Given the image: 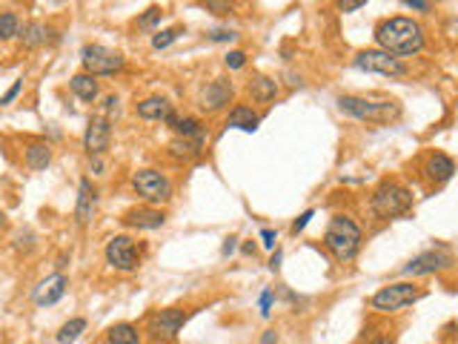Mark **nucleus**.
<instances>
[{"mask_svg": "<svg viewBox=\"0 0 458 344\" xmlns=\"http://www.w3.org/2000/svg\"><path fill=\"white\" fill-rule=\"evenodd\" d=\"M375 40L381 46V52H387L393 58L395 55L409 58L424 49V29L409 17H387L378 23Z\"/></svg>", "mask_w": 458, "mask_h": 344, "instance_id": "nucleus-1", "label": "nucleus"}, {"mask_svg": "<svg viewBox=\"0 0 458 344\" xmlns=\"http://www.w3.org/2000/svg\"><path fill=\"white\" fill-rule=\"evenodd\" d=\"M324 247L335 256V261H352L361 249V229L352 218L335 215L324 233Z\"/></svg>", "mask_w": 458, "mask_h": 344, "instance_id": "nucleus-2", "label": "nucleus"}, {"mask_svg": "<svg viewBox=\"0 0 458 344\" xmlns=\"http://www.w3.org/2000/svg\"><path fill=\"white\" fill-rule=\"evenodd\" d=\"M370 210L378 218H398L413 210V193L398 181H384L370 198Z\"/></svg>", "mask_w": 458, "mask_h": 344, "instance_id": "nucleus-3", "label": "nucleus"}, {"mask_svg": "<svg viewBox=\"0 0 458 344\" xmlns=\"http://www.w3.org/2000/svg\"><path fill=\"white\" fill-rule=\"evenodd\" d=\"M338 106H341V112L352 115L358 121H375V124H387L401 115V106L395 101H367V98H355V95H341Z\"/></svg>", "mask_w": 458, "mask_h": 344, "instance_id": "nucleus-4", "label": "nucleus"}, {"mask_svg": "<svg viewBox=\"0 0 458 344\" xmlns=\"http://www.w3.org/2000/svg\"><path fill=\"white\" fill-rule=\"evenodd\" d=\"M424 295L421 287L416 284H407V281H398V284H387V287H381L373 298H370V307L378 310V313H395L407 304H413L418 302V298Z\"/></svg>", "mask_w": 458, "mask_h": 344, "instance_id": "nucleus-5", "label": "nucleus"}, {"mask_svg": "<svg viewBox=\"0 0 458 344\" xmlns=\"http://www.w3.org/2000/svg\"><path fill=\"white\" fill-rule=\"evenodd\" d=\"M132 187L143 201H149V204H166L172 198L170 178H166L163 172H158V170H138L132 175Z\"/></svg>", "mask_w": 458, "mask_h": 344, "instance_id": "nucleus-6", "label": "nucleus"}, {"mask_svg": "<svg viewBox=\"0 0 458 344\" xmlns=\"http://www.w3.org/2000/svg\"><path fill=\"white\" fill-rule=\"evenodd\" d=\"M81 60L86 66V72L89 75H115L124 69V55L109 49V46H101V43H89L83 46V52H81Z\"/></svg>", "mask_w": 458, "mask_h": 344, "instance_id": "nucleus-7", "label": "nucleus"}, {"mask_svg": "<svg viewBox=\"0 0 458 344\" xmlns=\"http://www.w3.org/2000/svg\"><path fill=\"white\" fill-rule=\"evenodd\" d=\"M186 318H189V313H183V310H178V307H172V310H158V313H152L149 321H147V333H149L152 341H170V338H175V336L181 333V327L186 325Z\"/></svg>", "mask_w": 458, "mask_h": 344, "instance_id": "nucleus-8", "label": "nucleus"}, {"mask_svg": "<svg viewBox=\"0 0 458 344\" xmlns=\"http://www.w3.org/2000/svg\"><path fill=\"white\" fill-rule=\"evenodd\" d=\"M355 66L358 69H364V72H378V75H387V78H401L407 75V66L387 55V52H381V49H367V52H358L355 55Z\"/></svg>", "mask_w": 458, "mask_h": 344, "instance_id": "nucleus-9", "label": "nucleus"}, {"mask_svg": "<svg viewBox=\"0 0 458 344\" xmlns=\"http://www.w3.org/2000/svg\"><path fill=\"white\" fill-rule=\"evenodd\" d=\"M106 261L120 272H132L140 264L138 244L129 236H112L106 241Z\"/></svg>", "mask_w": 458, "mask_h": 344, "instance_id": "nucleus-10", "label": "nucleus"}, {"mask_svg": "<svg viewBox=\"0 0 458 344\" xmlns=\"http://www.w3.org/2000/svg\"><path fill=\"white\" fill-rule=\"evenodd\" d=\"M109 141H112V126H109L106 115H95V118H89L86 132H83V149L92 158H101L109 149Z\"/></svg>", "mask_w": 458, "mask_h": 344, "instance_id": "nucleus-11", "label": "nucleus"}, {"mask_svg": "<svg viewBox=\"0 0 458 344\" xmlns=\"http://www.w3.org/2000/svg\"><path fill=\"white\" fill-rule=\"evenodd\" d=\"M452 264V256L444 249V247H436V249H427L421 256H416L404 267V275H432V272H441Z\"/></svg>", "mask_w": 458, "mask_h": 344, "instance_id": "nucleus-12", "label": "nucleus"}, {"mask_svg": "<svg viewBox=\"0 0 458 344\" xmlns=\"http://www.w3.org/2000/svg\"><path fill=\"white\" fill-rule=\"evenodd\" d=\"M232 101V83L227 78H215L204 86L201 92V109L206 112H218Z\"/></svg>", "mask_w": 458, "mask_h": 344, "instance_id": "nucleus-13", "label": "nucleus"}, {"mask_svg": "<svg viewBox=\"0 0 458 344\" xmlns=\"http://www.w3.org/2000/svg\"><path fill=\"white\" fill-rule=\"evenodd\" d=\"M63 293H66V275L63 272H55V275H46V279L35 287L32 298H35L38 307H49V304L60 302Z\"/></svg>", "mask_w": 458, "mask_h": 344, "instance_id": "nucleus-14", "label": "nucleus"}, {"mask_svg": "<svg viewBox=\"0 0 458 344\" xmlns=\"http://www.w3.org/2000/svg\"><path fill=\"white\" fill-rule=\"evenodd\" d=\"M126 227H138V229H161L166 224V215L155 206H138V210H129L124 218Z\"/></svg>", "mask_w": 458, "mask_h": 344, "instance_id": "nucleus-15", "label": "nucleus"}, {"mask_svg": "<svg viewBox=\"0 0 458 344\" xmlns=\"http://www.w3.org/2000/svg\"><path fill=\"white\" fill-rule=\"evenodd\" d=\"M424 172H427L430 181H436V183L450 181L452 172H455V161L450 155H444V152H432L427 158V164H424Z\"/></svg>", "mask_w": 458, "mask_h": 344, "instance_id": "nucleus-16", "label": "nucleus"}, {"mask_svg": "<svg viewBox=\"0 0 458 344\" xmlns=\"http://www.w3.org/2000/svg\"><path fill=\"white\" fill-rule=\"evenodd\" d=\"M49 35H52V29L46 26V23H40V20H29V23H23L20 26V43L26 46V49H38V46H43L46 40H49Z\"/></svg>", "mask_w": 458, "mask_h": 344, "instance_id": "nucleus-17", "label": "nucleus"}, {"mask_svg": "<svg viewBox=\"0 0 458 344\" xmlns=\"http://www.w3.org/2000/svg\"><path fill=\"white\" fill-rule=\"evenodd\" d=\"M92 213H95V187H92L89 178H83L81 187H78V210H75L78 224L86 227L92 221Z\"/></svg>", "mask_w": 458, "mask_h": 344, "instance_id": "nucleus-18", "label": "nucleus"}, {"mask_svg": "<svg viewBox=\"0 0 458 344\" xmlns=\"http://www.w3.org/2000/svg\"><path fill=\"white\" fill-rule=\"evenodd\" d=\"M138 115L143 121H166L172 115V104L166 101V98H147V101H140L138 104Z\"/></svg>", "mask_w": 458, "mask_h": 344, "instance_id": "nucleus-19", "label": "nucleus"}, {"mask_svg": "<svg viewBox=\"0 0 458 344\" xmlns=\"http://www.w3.org/2000/svg\"><path fill=\"white\" fill-rule=\"evenodd\" d=\"M206 141V132H198L195 138H175V141L170 144V155L178 158V161H189V158H195L201 152Z\"/></svg>", "mask_w": 458, "mask_h": 344, "instance_id": "nucleus-20", "label": "nucleus"}, {"mask_svg": "<svg viewBox=\"0 0 458 344\" xmlns=\"http://www.w3.org/2000/svg\"><path fill=\"white\" fill-rule=\"evenodd\" d=\"M69 89L75 92V95H78L83 104H95V101H98V81H95V75H89V72L72 75Z\"/></svg>", "mask_w": 458, "mask_h": 344, "instance_id": "nucleus-21", "label": "nucleus"}, {"mask_svg": "<svg viewBox=\"0 0 458 344\" xmlns=\"http://www.w3.org/2000/svg\"><path fill=\"white\" fill-rule=\"evenodd\" d=\"M49 164H52V147H49V144L35 141V144L26 147V167H29L32 172H40V170L49 167Z\"/></svg>", "mask_w": 458, "mask_h": 344, "instance_id": "nucleus-22", "label": "nucleus"}, {"mask_svg": "<svg viewBox=\"0 0 458 344\" xmlns=\"http://www.w3.org/2000/svg\"><path fill=\"white\" fill-rule=\"evenodd\" d=\"M258 115L250 109V106H235L227 118V126L229 129H244V132H255L258 129Z\"/></svg>", "mask_w": 458, "mask_h": 344, "instance_id": "nucleus-23", "label": "nucleus"}, {"mask_svg": "<svg viewBox=\"0 0 458 344\" xmlns=\"http://www.w3.org/2000/svg\"><path fill=\"white\" fill-rule=\"evenodd\" d=\"M250 92H252V98H255L258 104H270V101H275V95H278V83H275L272 78H267V75H258V78H252Z\"/></svg>", "mask_w": 458, "mask_h": 344, "instance_id": "nucleus-24", "label": "nucleus"}, {"mask_svg": "<svg viewBox=\"0 0 458 344\" xmlns=\"http://www.w3.org/2000/svg\"><path fill=\"white\" fill-rule=\"evenodd\" d=\"M106 338H109V344H138L140 341V333H138L135 325H129V321H120V325L109 327Z\"/></svg>", "mask_w": 458, "mask_h": 344, "instance_id": "nucleus-25", "label": "nucleus"}, {"mask_svg": "<svg viewBox=\"0 0 458 344\" xmlns=\"http://www.w3.org/2000/svg\"><path fill=\"white\" fill-rule=\"evenodd\" d=\"M166 124H170V126L178 132V138H195L198 132H204V126H201L198 118H178L175 112L170 115V118H166Z\"/></svg>", "mask_w": 458, "mask_h": 344, "instance_id": "nucleus-26", "label": "nucleus"}, {"mask_svg": "<svg viewBox=\"0 0 458 344\" xmlns=\"http://www.w3.org/2000/svg\"><path fill=\"white\" fill-rule=\"evenodd\" d=\"M86 330V318H69L66 325L58 330V344H75L81 338V333Z\"/></svg>", "mask_w": 458, "mask_h": 344, "instance_id": "nucleus-27", "label": "nucleus"}, {"mask_svg": "<svg viewBox=\"0 0 458 344\" xmlns=\"http://www.w3.org/2000/svg\"><path fill=\"white\" fill-rule=\"evenodd\" d=\"M20 26H23V23H20V17L15 12H0V43L17 38L20 35Z\"/></svg>", "mask_w": 458, "mask_h": 344, "instance_id": "nucleus-28", "label": "nucleus"}, {"mask_svg": "<svg viewBox=\"0 0 458 344\" xmlns=\"http://www.w3.org/2000/svg\"><path fill=\"white\" fill-rule=\"evenodd\" d=\"M181 35H183V29H181V26H172V29H163V32H158V35L152 38V49H166V46L175 43Z\"/></svg>", "mask_w": 458, "mask_h": 344, "instance_id": "nucleus-29", "label": "nucleus"}, {"mask_svg": "<svg viewBox=\"0 0 458 344\" xmlns=\"http://www.w3.org/2000/svg\"><path fill=\"white\" fill-rule=\"evenodd\" d=\"M161 17H163V12L158 9V6H152V9H147V15H143L140 20H138V29H143V32H152L158 23H161Z\"/></svg>", "mask_w": 458, "mask_h": 344, "instance_id": "nucleus-30", "label": "nucleus"}, {"mask_svg": "<svg viewBox=\"0 0 458 344\" xmlns=\"http://www.w3.org/2000/svg\"><path fill=\"white\" fill-rule=\"evenodd\" d=\"M238 38V32H232V29H212L209 32V40L212 43H232Z\"/></svg>", "mask_w": 458, "mask_h": 344, "instance_id": "nucleus-31", "label": "nucleus"}, {"mask_svg": "<svg viewBox=\"0 0 458 344\" xmlns=\"http://www.w3.org/2000/svg\"><path fill=\"white\" fill-rule=\"evenodd\" d=\"M224 63L229 66V69H240L247 63V55L240 52V49H232V52H227V58H224Z\"/></svg>", "mask_w": 458, "mask_h": 344, "instance_id": "nucleus-32", "label": "nucleus"}, {"mask_svg": "<svg viewBox=\"0 0 458 344\" xmlns=\"http://www.w3.org/2000/svg\"><path fill=\"white\" fill-rule=\"evenodd\" d=\"M20 89H23V81H15V83H12L9 89H6V95L0 98V106H9V104H12V101H15L17 95H20Z\"/></svg>", "mask_w": 458, "mask_h": 344, "instance_id": "nucleus-33", "label": "nucleus"}, {"mask_svg": "<svg viewBox=\"0 0 458 344\" xmlns=\"http://www.w3.org/2000/svg\"><path fill=\"white\" fill-rule=\"evenodd\" d=\"M316 215V210H306V213H301L298 218H295V224H293V233H304V227L309 224V218Z\"/></svg>", "mask_w": 458, "mask_h": 344, "instance_id": "nucleus-34", "label": "nucleus"}, {"mask_svg": "<svg viewBox=\"0 0 458 344\" xmlns=\"http://www.w3.org/2000/svg\"><path fill=\"white\" fill-rule=\"evenodd\" d=\"M272 313V290H263L261 293V316H270Z\"/></svg>", "mask_w": 458, "mask_h": 344, "instance_id": "nucleus-35", "label": "nucleus"}, {"mask_svg": "<svg viewBox=\"0 0 458 344\" xmlns=\"http://www.w3.org/2000/svg\"><path fill=\"white\" fill-rule=\"evenodd\" d=\"M206 9H209L212 15H229V12H232V3H218V0H209Z\"/></svg>", "mask_w": 458, "mask_h": 344, "instance_id": "nucleus-36", "label": "nucleus"}, {"mask_svg": "<svg viewBox=\"0 0 458 344\" xmlns=\"http://www.w3.org/2000/svg\"><path fill=\"white\" fill-rule=\"evenodd\" d=\"M275 241H278L275 229H261V244H263V247H267V249H275Z\"/></svg>", "mask_w": 458, "mask_h": 344, "instance_id": "nucleus-37", "label": "nucleus"}, {"mask_svg": "<svg viewBox=\"0 0 458 344\" xmlns=\"http://www.w3.org/2000/svg\"><path fill=\"white\" fill-rule=\"evenodd\" d=\"M338 9H341V12H358V9H364V0H347V3L341 0Z\"/></svg>", "mask_w": 458, "mask_h": 344, "instance_id": "nucleus-38", "label": "nucleus"}, {"mask_svg": "<svg viewBox=\"0 0 458 344\" xmlns=\"http://www.w3.org/2000/svg\"><path fill=\"white\" fill-rule=\"evenodd\" d=\"M104 109H106V115L117 112V109H120V98H117V95H109V98L104 101Z\"/></svg>", "mask_w": 458, "mask_h": 344, "instance_id": "nucleus-39", "label": "nucleus"}, {"mask_svg": "<svg viewBox=\"0 0 458 344\" xmlns=\"http://www.w3.org/2000/svg\"><path fill=\"white\" fill-rule=\"evenodd\" d=\"M89 172H92V175H104V161H101V158H92V161H89Z\"/></svg>", "mask_w": 458, "mask_h": 344, "instance_id": "nucleus-40", "label": "nucleus"}, {"mask_svg": "<svg viewBox=\"0 0 458 344\" xmlns=\"http://www.w3.org/2000/svg\"><path fill=\"white\" fill-rule=\"evenodd\" d=\"M404 6H407V9H416V12H427V9H430V3H424V0H407Z\"/></svg>", "mask_w": 458, "mask_h": 344, "instance_id": "nucleus-41", "label": "nucleus"}, {"mask_svg": "<svg viewBox=\"0 0 458 344\" xmlns=\"http://www.w3.org/2000/svg\"><path fill=\"white\" fill-rule=\"evenodd\" d=\"M261 344H278V333L275 330H267L261 336Z\"/></svg>", "mask_w": 458, "mask_h": 344, "instance_id": "nucleus-42", "label": "nucleus"}, {"mask_svg": "<svg viewBox=\"0 0 458 344\" xmlns=\"http://www.w3.org/2000/svg\"><path fill=\"white\" fill-rule=\"evenodd\" d=\"M235 247H238V244H235V238H227L221 252H224V256H232V252H235Z\"/></svg>", "mask_w": 458, "mask_h": 344, "instance_id": "nucleus-43", "label": "nucleus"}, {"mask_svg": "<svg viewBox=\"0 0 458 344\" xmlns=\"http://www.w3.org/2000/svg\"><path fill=\"white\" fill-rule=\"evenodd\" d=\"M270 267H272V270H278V267H281V252H275V256L270 259Z\"/></svg>", "mask_w": 458, "mask_h": 344, "instance_id": "nucleus-44", "label": "nucleus"}]
</instances>
